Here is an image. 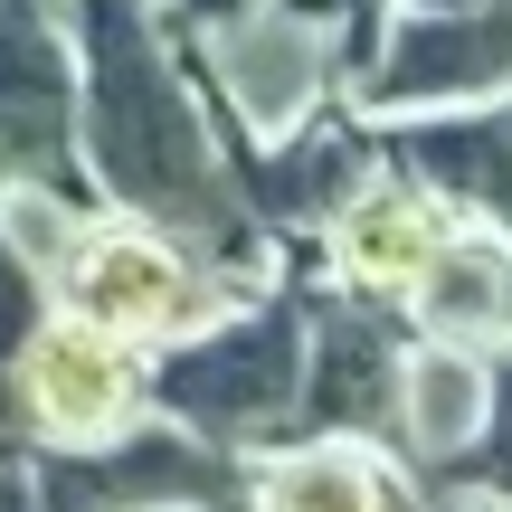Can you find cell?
I'll return each instance as SVG.
<instances>
[{
  "label": "cell",
  "instance_id": "cell-1",
  "mask_svg": "<svg viewBox=\"0 0 512 512\" xmlns=\"http://www.w3.org/2000/svg\"><path fill=\"white\" fill-rule=\"evenodd\" d=\"M76 29H86V67H95V162H105V181L133 209H162L181 228L238 238L228 190H219L209 143H200L181 86L162 67V38H152L143 0H76Z\"/></svg>",
  "mask_w": 512,
  "mask_h": 512
},
{
  "label": "cell",
  "instance_id": "cell-9",
  "mask_svg": "<svg viewBox=\"0 0 512 512\" xmlns=\"http://www.w3.org/2000/svg\"><path fill=\"white\" fill-rule=\"evenodd\" d=\"M342 256H351V275H370V285H389V275H418V256H427V209L418 200H361L342 219Z\"/></svg>",
  "mask_w": 512,
  "mask_h": 512
},
{
  "label": "cell",
  "instance_id": "cell-11",
  "mask_svg": "<svg viewBox=\"0 0 512 512\" xmlns=\"http://www.w3.org/2000/svg\"><path fill=\"white\" fill-rule=\"evenodd\" d=\"M323 418H370V408L389 399V351H380V332H361V323H332L323 332Z\"/></svg>",
  "mask_w": 512,
  "mask_h": 512
},
{
  "label": "cell",
  "instance_id": "cell-2",
  "mask_svg": "<svg viewBox=\"0 0 512 512\" xmlns=\"http://www.w3.org/2000/svg\"><path fill=\"white\" fill-rule=\"evenodd\" d=\"M162 399L200 427H266L294 399V313H266L247 332H219V342L181 351L162 370Z\"/></svg>",
  "mask_w": 512,
  "mask_h": 512
},
{
  "label": "cell",
  "instance_id": "cell-13",
  "mask_svg": "<svg viewBox=\"0 0 512 512\" xmlns=\"http://www.w3.org/2000/svg\"><path fill=\"white\" fill-rule=\"evenodd\" d=\"M418 162L446 171V181H465L475 200H503L512 209V143H503V133H427Z\"/></svg>",
  "mask_w": 512,
  "mask_h": 512
},
{
  "label": "cell",
  "instance_id": "cell-15",
  "mask_svg": "<svg viewBox=\"0 0 512 512\" xmlns=\"http://www.w3.org/2000/svg\"><path fill=\"white\" fill-rule=\"evenodd\" d=\"M342 181H351V152H342V143H313L304 162L266 171V200H275V209H323Z\"/></svg>",
  "mask_w": 512,
  "mask_h": 512
},
{
  "label": "cell",
  "instance_id": "cell-16",
  "mask_svg": "<svg viewBox=\"0 0 512 512\" xmlns=\"http://www.w3.org/2000/svg\"><path fill=\"white\" fill-rule=\"evenodd\" d=\"M494 475L512 484V380H503V427H494Z\"/></svg>",
  "mask_w": 512,
  "mask_h": 512
},
{
  "label": "cell",
  "instance_id": "cell-6",
  "mask_svg": "<svg viewBox=\"0 0 512 512\" xmlns=\"http://www.w3.org/2000/svg\"><path fill=\"white\" fill-rule=\"evenodd\" d=\"M512 76V10L494 19H427L399 38V57L380 67V95H465Z\"/></svg>",
  "mask_w": 512,
  "mask_h": 512
},
{
  "label": "cell",
  "instance_id": "cell-10",
  "mask_svg": "<svg viewBox=\"0 0 512 512\" xmlns=\"http://www.w3.org/2000/svg\"><path fill=\"white\" fill-rule=\"evenodd\" d=\"M427 313L437 323H512V266L503 256H484V247H456V256H437V275H427Z\"/></svg>",
  "mask_w": 512,
  "mask_h": 512
},
{
  "label": "cell",
  "instance_id": "cell-3",
  "mask_svg": "<svg viewBox=\"0 0 512 512\" xmlns=\"http://www.w3.org/2000/svg\"><path fill=\"white\" fill-rule=\"evenodd\" d=\"M67 152V67L29 0H0V162L48 171Z\"/></svg>",
  "mask_w": 512,
  "mask_h": 512
},
{
  "label": "cell",
  "instance_id": "cell-12",
  "mask_svg": "<svg viewBox=\"0 0 512 512\" xmlns=\"http://www.w3.org/2000/svg\"><path fill=\"white\" fill-rule=\"evenodd\" d=\"M266 512H389V503H380V484H370L361 465L313 456V465H294V475H275V503Z\"/></svg>",
  "mask_w": 512,
  "mask_h": 512
},
{
  "label": "cell",
  "instance_id": "cell-8",
  "mask_svg": "<svg viewBox=\"0 0 512 512\" xmlns=\"http://www.w3.org/2000/svg\"><path fill=\"white\" fill-rule=\"evenodd\" d=\"M313 38L294 29V19H256V29L228 38V86H238V105L247 114H294L313 95Z\"/></svg>",
  "mask_w": 512,
  "mask_h": 512
},
{
  "label": "cell",
  "instance_id": "cell-5",
  "mask_svg": "<svg viewBox=\"0 0 512 512\" xmlns=\"http://www.w3.org/2000/svg\"><path fill=\"white\" fill-rule=\"evenodd\" d=\"M76 304L105 332H162V323L190 313V275L143 238H105V247L76 256Z\"/></svg>",
  "mask_w": 512,
  "mask_h": 512
},
{
  "label": "cell",
  "instance_id": "cell-4",
  "mask_svg": "<svg viewBox=\"0 0 512 512\" xmlns=\"http://www.w3.org/2000/svg\"><path fill=\"white\" fill-rule=\"evenodd\" d=\"M190 494H219V465L190 456L181 437H133L114 456L48 465V503L57 512H133V503H190Z\"/></svg>",
  "mask_w": 512,
  "mask_h": 512
},
{
  "label": "cell",
  "instance_id": "cell-14",
  "mask_svg": "<svg viewBox=\"0 0 512 512\" xmlns=\"http://www.w3.org/2000/svg\"><path fill=\"white\" fill-rule=\"evenodd\" d=\"M408 408H418V437L446 446V437L475 427L484 389H475V370H465V361H427V370H408Z\"/></svg>",
  "mask_w": 512,
  "mask_h": 512
},
{
  "label": "cell",
  "instance_id": "cell-7",
  "mask_svg": "<svg viewBox=\"0 0 512 512\" xmlns=\"http://www.w3.org/2000/svg\"><path fill=\"white\" fill-rule=\"evenodd\" d=\"M29 399H38L48 427H114V408H124V361H114L95 332H38Z\"/></svg>",
  "mask_w": 512,
  "mask_h": 512
},
{
  "label": "cell",
  "instance_id": "cell-17",
  "mask_svg": "<svg viewBox=\"0 0 512 512\" xmlns=\"http://www.w3.org/2000/svg\"><path fill=\"white\" fill-rule=\"evenodd\" d=\"M0 512H29V503H19V494H10V503H0Z\"/></svg>",
  "mask_w": 512,
  "mask_h": 512
}]
</instances>
